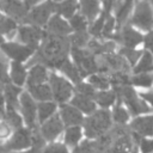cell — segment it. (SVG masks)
<instances>
[{
    "label": "cell",
    "mask_w": 153,
    "mask_h": 153,
    "mask_svg": "<svg viewBox=\"0 0 153 153\" xmlns=\"http://www.w3.org/2000/svg\"><path fill=\"white\" fill-rule=\"evenodd\" d=\"M50 84L53 88V94L55 99L60 103H65L69 99L72 94V86L71 84L65 80L61 76H57L56 74H50Z\"/></svg>",
    "instance_id": "cell-8"
},
{
    "label": "cell",
    "mask_w": 153,
    "mask_h": 153,
    "mask_svg": "<svg viewBox=\"0 0 153 153\" xmlns=\"http://www.w3.org/2000/svg\"><path fill=\"white\" fill-rule=\"evenodd\" d=\"M131 23L142 30H151L153 26V12L148 2L141 1L136 5L135 14L131 19Z\"/></svg>",
    "instance_id": "cell-6"
},
{
    "label": "cell",
    "mask_w": 153,
    "mask_h": 153,
    "mask_svg": "<svg viewBox=\"0 0 153 153\" xmlns=\"http://www.w3.org/2000/svg\"><path fill=\"white\" fill-rule=\"evenodd\" d=\"M78 94H81L84 97H87V98H94L96 97V92L93 90L92 86L87 85V84H78V86L75 87Z\"/></svg>",
    "instance_id": "cell-41"
},
{
    "label": "cell",
    "mask_w": 153,
    "mask_h": 153,
    "mask_svg": "<svg viewBox=\"0 0 153 153\" xmlns=\"http://www.w3.org/2000/svg\"><path fill=\"white\" fill-rule=\"evenodd\" d=\"M111 124L110 112L106 110H99L86 118L85 133L88 137L103 136Z\"/></svg>",
    "instance_id": "cell-2"
},
{
    "label": "cell",
    "mask_w": 153,
    "mask_h": 153,
    "mask_svg": "<svg viewBox=\"0 0 153 153\" xmlns=\"http://www.w3.org/2000/svg\"><path fill=\"white\" fill-rule=\"evenodd\" d=\"M153 66V57L152 55L146 51L143 54V57L141 59L140 63L137 65V67L135 68V73H141V72H146V71H149L151 67Z\"/></svg>",
    "instance_id": "cell-34"
},
{
    "label": "cell",
    "mask_w": 153,
    "mask_h": 153,
    "mask_svg": "<svg viewBox=\"0 0 153 153\" xmlns=\"http://www.w3.org/2000/svg\"><path fill=\"white\" fill-rule=\"evenodd\" d=\"M11 131V128L7 123H0V139L6 137Z\"/></svg>",
    "instance_id": "cell-49"
},
{
    "label": "cell",
    "mask_w": 153,
    "mask_h": 153,
    "mask_svg": "<svg viewBox=\"0 0 153 153\" xmlns=\"http://www.w3.org/2000/svg\"><path fill=\"white\" fill-rule=\"evenodd\" d=\"M80 6H81V11H82L84 16L87 19H90V20H92L97 16V13L99 11V4L97 1H93V0L81 1V5Z\"/></svg>",
    "instance_id": "cell-26"
},
{
    "label": "cell",
    "mask_w": 153,
    "mask_h": 153,
    "mask_svg": "<svg viewBox=\"0 0 153 153\" xmlns=\"http://www.w3.org/2000/svg\"><path fill=\"white\" fill-rule=\"evenodd\" d=\"M152 5H153V2H152Z\"/></svg>",
    "instance_id": "cell-57"
},
{
    "label": "cell",
    "mask_w": 153,
    "mask_h": 153,
    "mask_svg": "<svg viewBox=\"0 0 153 153\" xmlns=\"http://www.w3.org/2000/svg\"><path fill=\"white\" fill-rule=\"evenodd\" d=\"M120 54L121 55H124L130 63H135L139 59V56L141 55V51L139 50H135V49H130V48H123L120 50Z\"/></svg>",
    "instance_id": "cell-43"
},
{
    "label": "cell",
    "mask_w": 153,
    "mask_h": 153,
    "mask_svg": "<svg viewBox=\"0 0 153 153\" xmlns=\"http://www.w3.org/2000/svg\"><path fill=\"white\" fill-rule=\"evenodd\" d=\"M55 68L62 71L73 82H75V84H79V82H80V80H81L80 72H79V69H78L75 66H73V65L68 61V59L60 60V61L56 63Z\"/></svg>",
    "instance_id": "cell-16"
},
{
    "label": "cell",
    "mask_w": 153,
    "mask_h": 153,
    "mask_svg": "<svg viewBox=\"0 0 153 153\" xmlns=\"http://www.w3.org/2000/svg\"><path fill=\"white\" fill-rule=\"evenodd\" d=\"M114 120H115L117 123H120V124L126 123V122L128 121V114H127V111H126L123 108H121L120 105L116 106V108L114 109Z\"/></svg>",
    "instance_id": "cell-44"
},
{
    "label": "cell",
    "mask_w": 153,
    "mask_h": 153,
    "mask_svg": "<svg viewBox=\"0 0 153 153\" xmlns=\"http://www.w3.org/2000/svg\"><path fill=\"white\" fill-rule=\"evenodd\" d=\"M69 42L73 44L74 48L85 47L86 44H88V35L85 31L75 32L72 37H69Z\"/></svg>",
    "instance_id": "cell-31"
},
{
    "label": "cell",
    "mask_w": 153,
    "mask_h": 153,
    "mask_svg": "<svg viewBox=\"0 0 153 153\" xmlns=\"http://www.w3.org/2000/svg\"><path fill=\"white\" fill-rule=\"evenodd\" d=\"M4 116V97L0 94V118Z\"/></svg>",
    "instance_id": "cell-52"
},
{
    "label": "cell",
    "mask_w": 153,
    "mask_h": 153,
    "mask_svg": "<svg viewBox=\"0 0 153 153\" xmlns=\"http://www.w3.org/2000/svg\"><path fill=\"white\" fill-rule=\"evenodd\" d=\"M48 79V72L43 65H36L30 72L29 75V86H35V85H42L43 81Z\"/></svg>",
    "instance_id": "cell-20"
},
{
    "label": "cell",
    "mask_w": 153,
    "mask_h": 153,
    "mask_svg": "<svg viewBox=\"0 0 153 153\" xmlns=\"http://www.w3.org/2000/svg\"><path fill=\"white\" fill-rule=\"evenodd\" d=\"M76 8L75 1H63L60 4H56V12L60 14H63L65 17H71Z\"/></svg>",
    "instance_id": "cell-29"
},
{
    "label": "cell",
    "mask_w": 153,
    "mask_h": 153,
    "mask_svg": "<svg viewBox=\"0 0 153 153\" xmlns=\"http://www.w3.org/2000/svg\"><path fill=\"white\" fill-rule=\"evenodd\" d=\"M115 93L118 96V100L123 99L128 105L130 112L133 115H139L143 112H149L151 109L146 105L145 102L140 100L135 93V91L130 86H115Z\"/></svg>",
    "instance_id": "cell-3"
},
{
    "label": "cell",
    "mask_w": 153,
    "mask_h": 153,
    "mask_svg": "<svg viewBox=\"0 0 153 153\" xmlns=\"http://www.w3.org/2000/svg\"><path fill=\"white\" fill-rule=\"evenodd\" d=\"M56 11V2H44L41 4L36 7H33L30 12V14H27L23 20L25 23H30V24H36V25H44L50 16L51 12Z\"/></svg>",
    "instance_id": "cell-5"
},
{
    "label": "cell",
    "mask_w": 153,
    "mask_h": 153,
    "mask_svg": "<svg viewBox=\"0 0 153 153\" xmlns=\"http://www.w3.org/2000/svg\"><path fill=\"white\" fill-rule=\"evenodd\" d=\"M35 4L36 1H5L1 4V7L10 16L23 20L26 17L27 10Z\"/></svg>",
    "instance_id": "cell-9"
},
{
    "label": "cell",
    "mask_w": 153,
    "mask_h": 153,
    "mask_svg": "<svg viewBox=\"0 0 153 153\" xmlns=\"http://www.w3.org/2000/svg\"><path fill=\"white\" fill-rule=\"evenodd\" d=\"M81 136V130L79 127H71L67 131H66V137H65V141L66 143L68 145H75Z\"/></svg>",
    "instance_id": "cell-35"
},
{
    "label": "cell",
    "mask_w": 153,
    "mask_h": 153,
    "mask_svg": "<svg viewBox=\"0 0 153 153\" xmlns=\"http://www.w3.org/2000/svg\"><path fill=\"white\" fill-rule=\"evenodd\" d=\"M115 97H116V93H115L114 91H103V92L96 93L94 99L97 100V103H98L100 106L108 108V106H110V105L114 103Z\"/></svg>",
    "instance_id": "cell-28"
},
{
    "label": "cell",
    "mask_w": 153,
    "mask_h": 153,
    "mask_svg": "<svg viewBox=\"0 0 153 153\" xmlns=\"http://www.w3.org/2000/svg\"><path fill=\"white\" fill-rule=\"evenodd\" d=\"M16 29V22L0 14V33L11 35Z\"/></svg>",
    "instance_id": "cell-33"
},
{
    "label": "cell",
    "mask_w": 153,
    "mask_h": 153,
    "mask_svg": "<svg viewBox=\"0 0 153 153\" xmlns=\"http://www.w3.org/2000/svg\"><path fill=\"white\" fill-rule=\"evenodd\" d=\"M0 6H1V2H0Z\"/></svg>",
    "instance_id": "cell-56"
},
{
    "label": "cell",
    "mask_w": 153,
    "mask_h": 153,
    "mask_svg": "<svg viewBox=\"0 0 153 153\" xmlns=\"http://www.w3.org/2000/svg\"><path fill=\"white\" fill-rule=\"evenodd\" d=\"M30 93L33 96V98L39 99V100H50L53 98V93L50 91V87L47 85H35V86H29Z\"/></svg>",
    "instance_id": "cell-24"
},
{
    "label": "cell",
    "mask_w": 153,
    "mask_h": 153,
    "mask_svg": "<svg viewBox=\"0 0 153 153\" xmlns=\"http://www.w3.org/2000/svg\"><path fill=\"white\" fill-rule=\"evenodd\" d=\"M115 44L112 42H105V43H99L98 41L93 39L88 42V48L90 50L96 54V55H108L114 50Z\"/></svg>",
    "instance_id": "cell-22"
},
{
    "label": "cell",
    "mask_w": 153,
    "mask_h": 153,
    "mask_svg": "<svg viewBox=\"0 0 153 153\" xmlns=\"http://www.w3.org/2000/svg\"><path fill=\"white\" fill-rule=\"evenodd\" d=\"M62 130V122L59 115H54L48 122L42 126V135L47 140H54Z\"/></svg>",
    "instance_id": "cell-14"
},
{
    "label": "cell",
    "mask_w": 153,
    "mask_h": 153,
    "mask_svg": "<svg viewBox=\"0 0 153 153\" xmlns=\"http://www.w3.org/2000/svg\"><path fill=\"white\" fill-rule=\"evenodd\" d=\"M0 88H1V86H0Z\"/></svg>",
    "instance_id": "cell-58"
},
{
    "label": "cell",
    "mask_w": 153,
    "mask_h": 153,
    "mask_svg": "<svg viewBox=\"0 0 153 153\" xmlns=\"http://www.w3.org/2000/svg\"><path fill=\"white\" fill-rule=\"evenodd\" d=\"M23 153H41V149H38V148H35V147H32L30 151H27V152H23Z\"/></svg>",
    "instance_id": "cell-53"
},
{
    "label": "cell",
    "mask_w": 153,
    "mask_h": 153,
    "mask_svg": "<svg viewBox=\"0 0 153 153\" xmlns=\"http://www.w3.org/2000/svg\"><path fill=\"white\" fill-rule=\"evenodd\" d=\"M131 82L135 84L136 86L148 87V86H151V84L153 82V75H149V74H141V75L134 76V79L131 80Z\"/></svg>",
    "instance_id": "cell-40"
},
{
    "label": "cell",
    "mask_w": 153,
    "mask_h": 153,
    "mask_svg": "<svg viewBox=\"0 0 153 153\" xmlns=\"http://www.w3.org/2000/svg\"><path fill=\"white\" fill-rule=\"evenodd\" d=\"M131 142H133V136L130 133H127L120 136L108 149L106 153H127L131 147Z\"/></svg>",
    "instance_id": "cell-19"
},
{
    "label": "cell",
    "mask_w": 153,
    "mask_h": 153,
    "mask_svg": "<svg viewBox=\"0 0 153 153\" xmlns=\"http://www.w3.org/2000/svg\"><path fill=\"white\" fill-rule=\"evenodd\" d=\"M43 153H68V152H67V148L63 145H61V143H53V145L48 146L43 151Z\"/></svg>",
    "instance_id": "cell-46"
},
{
    "label": "cell",
    "mask_w": 153,
    "mask_h": 153,
    "mask_svg": "<svg viewBox=\"0 0 153 153\" xmlns=\"http://www.w3.org/2000/svg\"><path fill=\"white\" fill-rule=\"evenodd\" d=\"M131 6H133V2L131 1H126V2H114V7H116V17H117V23H118V26L122 25L129 13H130V10H131Z\"/></svg>",
    "instance_id": "cell-23"
},
{
    "label": "cell",
    "mask_w": 153,
    "mask_h": 153,
    "mask_svg": "<svg viewBox=\"0 0 153 153\" xmlns=\"http://www.w3.org/2000/svg\"><path fill=\"white\" fill-rule=\"evenodd\" d=\"M31 134L27 129H19L14 133L13 137L6 142L0 143V153H7L14 149H23L31 145Z\"/></svg>",
    "instance_id": "cell-7"
},
{
    "label": "cell",
    "mask_w": 153,
    "mask_h": 153,
    "mask_svg": "<svg viewBox=\"0 0 153 153\" xmlns=\"http://www.w3.org/2000/svg\"><path fill=\"white\" fill-rule=\"evenodd\" d=\"M71 26H72V29L75 30L76 32L85 31V29H86V20L84 19L82 16L76 14V16L72 17V19H71Z\"/></svg>",
    "instance_id": "cell-39"
},
{
    "label": "cell",
    "mask_w": 153,
    "mask_h": 153,
    "mask_svg": "<svg viewBox=\"0 0 153 153\" xmlns=\"http://www.w3.org/2000/svg\"><path fill=\"white\" fill-rule=\"evenodd\" d=\"M61 116H62L65 124H67V126L79 124L82 121V117H81V114L79 112V110L75 109L74 106H69V105H61Z\"/></svg>",
    "instance_id": "cell-17"
},
{
    "label": "cell",
    "mask_w": 153,
    "mask_h": 153,
    "mask_svg": "<svg viewBox=\"0 0 153 153\" xmlns=\"http://www.w3.org/2000/svg\"><path fill=\"white\" fill-rule=\"evenodd\" d=\"M0 80L2 82H8V75H7V61L6 59L0 54Z\"/></svg>",
    "instance_id": "cell-45"
},
{
    "label": "cell",
    "mask_w": 153,
    "mask_h": 153,
    "mask_svg": "<svg viewBox=\"0 0 153 153\" xmlns=\"http://www.w3.org/2000/svg\"><path fill=\"white\" fill-rule=\"evenodd\" d=\"M131 153H137V152H136V149H135V148H134V149H133V151H131Z\"/></svg>",
    "instance_id": "cell-55"
},
{
    "label": "cell",
    "mask_w": 153,
    "mask_h": 153,
    "mask_svg": "<svg viewBox=\"0 0 153 153\" xmlns=\"http://www.w3.org/2000/svg\"><path fill=\"white\" fill-rule=\"evenodd\" d=\"M5 118H6V123H7L8 126H11V127H20V124H22V118H20V116L17 114L16 110L7 109V110H6Z\"/></svg>",
    "instance_id": "cell-37"
},
{
    "label": "cell",
    "mask_w": 153,
    "mask_h": 153,
    "mask_svg": "<svg viewBox=\"0 0 153 153\" xmlns=\"http://www.w3.org/2000/svg\"><path fill=\"white\" fill-rule=\"evenodd\" d=\"M146 47L153 51V31L146 36Z\"/></svg>",
    "instance_id": "cell-50"
},
{
    "label": "cell",
    "mask_w": 153,
    "mask_h": 153,
    "mask_svg": "<svg viewBox=\"0 0 153 153\" xmlns=\"http://www.w3.org/2000/svg\"><path fill=\"white\" fill-rule=\"evenodd\" d=\"M72 104L74 105L75 109H79V110H81L84 112H87V114L94 111V108H96L94 104H93V102L90 98L84 97L81 94H76L72 99Z\"/></svg>",
    "instance_id": "cell-25"
},
{
    "label": "cell",
    "mask_w": 153,
    "mask_h": 153,
    "mask_svg": "<svg viewBox=\"0 0 153 153\" xmlns=\"http://www.w3.org/2000/svg\"><path fill=\"white\" fill-rule=\"evenodd\" d=\"M110 82L115 86H128L131 81L129 80L128 75L123 72H112Z\"/></svg>",
    "instance_id": "cell-32"
},
{
    "label": "cell",
    "mask_w": 153,
    "mask_h": 153,
    "mask_svg": "<svg viewBox=\"0 0 153 153\" xmlns=\"http://www.w3.org/2000/svg\"><path fill=\"white\" fill-rule=\"evenodd\" d=\"M69 43V39L63 36L44 35L42 47L39 48L36 56L30 61V63H39L55 68L60 60L67 59Z\"/></svg>",
    "instance_id": "cell-1"
},
{
    "label": "cell",
    "mask_w": 153,
    "mask_h": 153,
    "mask_svg": "<svg viewBox=\"0 0 153 153\" xmlns=\"http://www.w3.org/2000/svg\"><path fill=\"white\" fill-rule=\"evenodd\" d=\"M44 35L45 33L37 26H23L19 29V39L31 49L37 48L39 39L44 37Z\"/></svg>",
    "instance_id": "cell-10"
},
{
    "label": "cell",
    "mask_w": 153,
    "mask_h": 153,
    "mask_svg": "<svg viewBox=\"0 0 153 153\" xmlns=\"http://www.w3.org/2000/svg\"><path fill=\"white\" fill-rule=\"evenodd\" d=\"M1 50L6 55H8L13 60H16V62L26 60L33 53V49L25 47V45L17 44V43H5L1 45Z\"/></svg>",
    "instance_id": "cell-11"
},
{
    "label": "cell",
    "mask_w": 153,
    "mask_h": 153,
    "mask_svg": "<svg viewBox=\"0 0 153 153\" xmlns=\"http://www.w3.org/2000/svg\"><path fill=\"white\" fill-rule=\"evenodd\" d=\"M108 17H109V13L105 12V11H103L100 18H99V19L92 25V27H91V33H92V35H94V36H99V35L102 33L103 27H104V24H105V20L108 19Z\"/></svg>",
    "instance_id": "cell-38"
},
{
    "label": "cell",
    "mask_w": 153,
    "mask_h": 153,
    "mask_svg": "<svg viewBox=\"0 0 153 153\" xmlns=\"http://www.w3.org/2000/svg\"><path fill=\"white\" fill-rule=\"evenodd\" d=\"M71 31L72 29L69 27V25L65 20H62L59 16H54L48 24V32L50 35L63 36L66 33H69Z\"/></svg>",
    "instance_id": "cell-18"
},
{
    "label": "cell",
    "mask_w": 153,
    "mask_h": 153,
    "mask_svg": "<svg viewBox=\"0 0 153 153\" xmlns=\"http://www.w3.org/2000/svg\"><path fill=\"white\" fill-rule=\"evenodd\" d=\"M90 82L97 88H106L109 86L110 80L103 75H92L90 78Z\"/></svg>",
    "instance_id": "cell-42"
},
{
    "label": "cell",
    "mask_w": 153,
    "mask_h": 153,
    "mask_svg": "<svg viewBox=\"0 0 153 153\" xmlns=\"http://www.w3.org/2000/svg\"><path fill=\"white\" fill-rule=\"evenodd\" d=\"M141 96H142V98L143 99H146V100H148L152 105H153V92H148V93H141Z\"/></svg>",
    "instance_id": "cell-51"
},
{
    "label": "cell",
    "mask_w": 153,
    "mask_h": 153,
    "mask_svg": "<svg viewBox=\"0 0 153 153\" xmlns=\"http://www.w3.org/2000/svg\"><path fill=\"white\" fill-rule=\"evenodd\" d=\"M141 149H142V153H152L153 140H141Z\"/></svg>",
    "instance_id": "cell-48"
},
{
    "label": "cell",
    "mask_w": 153,
    "mask_h": 153,
    "mask_svg": "<svg viewBox=\"0 0 153 153\" xmlns=\"http://www.w3.org/2000/svg\"><path fill=\"white\" fill-rule=\"evenodd\" d=\"M73 153H100V151L98 149L97 142H88L85 141L82 142L80 146H78Z\"/></svg>",
    "instance_id": "cell-36"
},
{
    "label": "cell",
    "mask_w": 153,
    "mask_h": 153,
    "mask_svg": "<svg viewBox=\"0 0 153 153\" xmlns=\"http://www.w3.org/2000/svg\"><path fill=\"white\" fill-rule=\"evenodd\" d=\"M0 43H2V36H1V33H0Z\"/></svg>",
    "instance_id": "cell-54"
},
{
    "label": "cell",
    "mask_w": 153,
    "mask_h": 153,
    "mask_svg": "<svg viewBox=\"0 0 153 153\" xmlns=\"http://www.w3.org/2000/svg\"><path fill=\"white\" fill-rule=\"evenodd\" d=\"M112 38H115L118 42H122L126 45V48H130V49H134V47L137 45L142 41V36L139 32H136L135 30H133L131 27H128V26L124 27L121 33L114 35Z\"/></svg>",
    "instance_id": "cell-13"
},
{
    "label": "cell",
    "mask_w": 153,
    "mask_h": 153,
    "mask_svg": "<svg viewBox=\"0 0 153 153\" xmlns=\"http://www.w3.org/2000/svg\"><path fill=\"white\" fill-rule=\"evenodd\" d=\"M73 57L78 65V69L80 72L81 78H84L86 74L98 72V65L97 61L93 57V54H91L88 50H84L80 48H72Z\"/></svg>",
    "instance_id": "cell-4"
},
{
    "label": "cell",
    "mask_w": 153,
    "mask_h": 153,
    "mask_svg": "<svg viewBox=\"0 0 153 153\" xmlns=\"http://www.w3.org/2000/svg\"><path fill=\"white\" fill-rule=\"evenodd\" d=\"M56 109V105L54 103H41L38 104V117H39V121L43 122L45 121L50 115L54 114Z\"/></svg>",
    "instance_id": "cell-30"
},
{
    "label": "cell",
    "mask_w": 153,
    "mask_h": 153,
    "mask_svg": "<svg viewBox=\"0 0 153 153\" xmlns=\"http://www.w3.org/2000/svg\"><path fill=\"white\" fill-rule=\"evenodd\" d=\"M19 92H20L19 87L10 85V84L6 85V87H5V99H6V103H7V109L16 110L18 108L17 96L19 94Z\"/></svg>",
    "instance_id": "cell-21"
},
{
    "label": "cell",
    "mask_w": 153,
    "mask_h": 153,
    "mask_svg": "<svg viewBox=\"0 0 153 153\" xmlns=\"http://www.w3.org/2000/svg\"><path fill=\"white\" fill-rule=\"evenodd\" d=\"M11 79L17 85H22L24 82V80H25V67L23 65H20L19 62H13L12 63Z\"/></svg>",
    "instance_id": "cell-27"
},
{
    "label": "cell",
    "mask_w": 153,
    "mask_h": 153,
    "mask_svg": "<svg viewBox=\"0 0 153 153\" xmlns=\"http://www.w3.org/2000/svg\"><path fill=\"white\" fill-rule=\"evenodd\" d=\"M22 111L25 118V122L29 124L31 130L36 129V123H35V118H36V104L33 102V99L27 94V93H23L22 94Z\"/></svg>",
    "instance_id": "cell-12"
},
{
    "label": "cell",
    "mask_w": 153,
    "mask_h": 153,
    "mask_svg": "<svg viewBox=\"0 0 153 153\" xmlns=\"http://www.w3.org/2000/svg\"><path fill=\"white\" fill-rule=\"evenodd\" d=\"M114 25H115V20H114V18H111V17L109 16L108 19L105 20V24H104L102 35H103L104 37H110L111 31H112V29H114Z\"/></svg>",
    "instance_id": "cell-47"
},
{
    "label": "cell",
    "mask_w": 153,
    "mask_h": 153,
    "mask_svg": "<svg viewBox=\"0 0 153 153\" xmlns=\"http://www.w3.org/2000/svg\"><path fill=\"white\" fill-rule=\"evenodd\" d=\"M130 128L139 135H153V116H145L135 118Z\"/></svg>",
    "instance_id": "cell-15"
}]
</instances>
